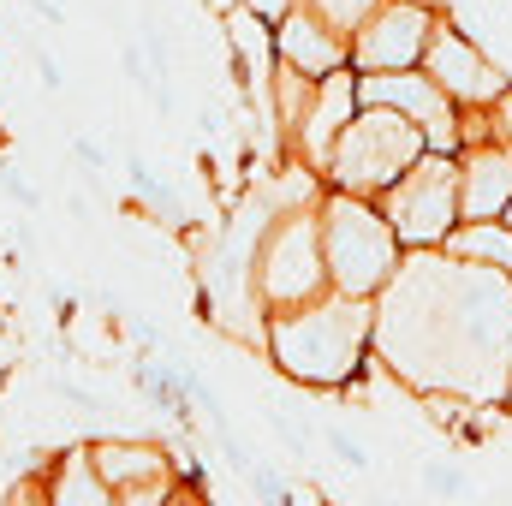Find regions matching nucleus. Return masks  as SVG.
Listing matches in <instances>:
<instances>
[{
  "mask_svg": "<svg viewBox=\"0 0 512 506\" xmlns=\"http://www.w3.org/2000/svg\"><path fill=\"white\" fill-rule=\"evenodd\" d=\"M72 155H78L84 167H108V155H102V143H90V137H78V143H72Z\"/></svg>",
  "mask_w": 512,
  "mask_h": 506,
  "instance_id": "23",
  "label": "nucleus"
},
{
  "mask_svg": "<svg viewBox=\"0 0 512 506\" xmlns=\"http://www.w3.org/2000/svg\"><path fill=\"white\" fill-rule=\"evenodd\" d=\"M459 197H465V221H489L507 215L512 203V143L501 131L477 137L459 149Z\"/></svg>",
  "mask_w": 512,
  "mask_h": 506,
  "instance_id": "12",
  "label": "nucleus"
},
{
  "mask_svg": "<svg viewBox=\"0 0 512 506\" xmlns=\"http://www.w3.org/2000/svg\"><path fill=\"white\" fill-rule=\"evenodd\" d=\"M30 12L48 18V24H66V6H54V0H30Z\"/></svg>",
  "mask_w": 512,
  "mask_h": 506,
  "instance_id": "25",
  "label": "nucleus"
},
{
  "mask_svg": "<svg viewBox=\"0 0 512 506\" xmlns=\"http://www.w3.org/2000/svg\"><path fill=\"white\" fill-rule=\"evenodd\" d=\"M304 6H316V12H322V18H334L340 30H358L382 0H304Z\"/></svg>",
  "mask_w": 512,
  "mask_h": 506,
  "instance_id": "17",
  "label": "nucleus"
},
{
  "mask_svg": "<svg viewBox=\"0 0 512 506\" xmlns=\"http://www.w3.org/2000/svg\"><path fill=\"white\" fill-rule=\"evenodd\" d=\"M274 60L310 72V78H328L340 66H352V30H340L334 18H322L316 6L292 0L280 18H274Z\"/></svg>",
  "mask_w": 512,
  "mask_h": 506,
  "instance_id": "10",
  "label": "nucleus"
},
{
  "mask_svg": "<svg viewBox=\"0 0 512 506\" xmlns=\"http://www.w3.org/2000/svg\"><path fill=\"white\" fill-rule=\"evenodd\" d=\"M262 346L298 387H322V393L352 387L376 346V298L328 286L310 304L274 310L262 322Z\"/></svg>",
  "mask_w": 512,
  "mask_h": 506,
  "instance_id": "2",
  "label": "nucleus"
},
{
  "mask_svg": "<svg viewBox=\"0 0 512 506\" xmlns=\"http://www.w3.org/2000/svg\"><path fill=\"white\" fill-rule=\"evenodd\" d=\"M0 191H6L12 203H24V209H36V203H42V197H36V191H30L24 179H12V173H0Z\"/></svg>",
  "mask_w": 512,
  "mask_h": 506,
  "instance_id": "22",
  "label": "nucleus"
},
{
  "mask_svg": "<svg viewBox=\"0 0 512 506\" xmlns=\"http://www.w3.org/2000/svg\"><path fill=\"white\" fill-rule=\"evenodd\" d=\"M42 495H48L54 506H114L120 501V495L108 489V477L96 471L90 447H72V453L48 459V471H42Z\"/></svg>",
  "mask_w": 512,
  "mask_h": 506,
  "instance_id": "13",
  "label": "nucleus"
},
{
  "mask_svg": "<svg viewBox=\"0 0 512 506\" xmlns=\"http://www.w3.org/2000/svg\"><path fill=\"white\" fill-rule=\"evenodd\" d=\"M316 209H322V245H328L334 286L358 292V298H382L387 280L405 262V239L387 221V209L376 197H358V191H340V185H328V197Z\"/></svg>",
  "mask_w": 512,
  "mask_h": 506,
  "instance_id": "3",
  "label": "nucleus"
},
{
  "mask_svg": "<svg viewBox=\"0 0 512 506\" xmlns=\"http://www.w3.org/2000/svg\"><path fill=\"white\" fill-rule=\"evenodd\" d=\"M36 72H42V90H60L66 84V72H60V60L48 48H36Z\"/></svg>",
  "mask_w": 512,
  "mask_h": 506,
  "instance_id": "21",
  "label": "nucleus"
},
{
  "mask_svg": "<svg viewBox=\"0 0 512 506\" xmlns=\"http://www.w3.org/2000/svg\"><path fill=\"white\" fill-rule=\"evenodd\" d=\"M423 489H435V495H465L471 483H465V471H453V465H423Z\"/></svg>",
  "mask_w": 512,
  "mask_h": 506,
  "instance_id": "19",
  "label": "nucleus"
},
{
  "mask_svg": "<svg viewBox=\"0 0 512 506\" xmlns=\"http://www.w3.org/2000/svg\"><path fill=\"white\" fill-rule=\"evenodd\" d=\"M358 108H364V96H358V66H340V72L316 78V102H310L304 126L292 131V155L310 161V173H328V155H334L340 131L352 126Z\"/></svg>",
  "mask_w": 512,
  "mask_h": 506,
  "instance_id": "11",
  "label": "nucleus"
},
{
  "mask_svg": "<svg viewBox=\"0 0 512 506\" xmlns=\"http://www.w3.org/2000/svg\"><path fill=\"white\" fill-rule=\"evenodd\" d=\"M322 441H328V453H334V459H346L352 471H364V465H370V447H364V441H352L346 429H322Z\"/></svg>",
  "mask_w": 512,
  "mask_h": 506,
  "instance_id": "18",
  "label": "nucleus"
},
{
  "mask_svg": "<svg viewBox=\"0 0 512 506\" xmlns=\"http://www.w3.org/2000/svg\"><path fill=\"white\" fill-rule=\"evenodd\" d=\"M495 131H501V137L512 143V90L501 96V102H495Z\"/></svg>",
  "mask_w": 512,
  "mask_h": 506,
  "instance_id": "24",
  "label": "nucleus"
},
{
  "mask_svg": "<svg viewBox=\"0 0 512 506\" xmlns=\"http://www.w3.org/2000/svg\"><path fill=\"white\" fill-rule=\"evenodd\" d=\"M0 149H6V126H0Z\"/></svg>",
  "mask_w": 512,
  "mask_h": 506,
  "instance_id": "27",
  "label": "nucleus"
},
{
  "mask_svg": "<svg viewBox=\"0 0 512 506\" xmlns=\"http://www.w3.org/2000/svg\"><path fill=\"white\" fill-rule=\"evenodd\" d=\"M334 286L328 274V245H322V209H280L251 251V298L262 316L310 304Z\"/></svg>",
  "mask_w": 512,
  "mask_h": 506,
  "instance_id": "4",
  "label": "nucleus"
},
{
  "mask_svg": "<svg viewBox=\"0 0 512 506\" xmlns=\"http://www.w3.org/2000/svg\"><path fill=\"white\" fill-rule=\"evenodd\" d=\"M90 459L108 477V489L120 495V506H149V501H173L179 495V483H173L179 459L161 441H131V435H120V441H90Z\"/></svg>",
  "mask_w": 512,
  "mask_h": 506,
  "instance_id": "9",
  "label": "nucleus"
},
{
  "mask_svg": "<svg viewBox=\"0 0 512 506\" xmlns=\"http://www.w3.org/2000/svg\"><path fill=\"white\" fill-rule=\"evenodd\" d=\"M501 221H507V227H512V203H507V215H501Z\"/></svg>",
  "mask_w": 512,
  "mask_h": 506,
  "instance_id": "26",
  "label": "nucleus"
},
{
  "mask_svg": "<svg viewBox=\"0 0 512 506\" xmlns=\"http://www.w3.org/2000/svg\"><path fill=\"white\" fill-rule=\"evenodd\" d=\"M310 102H316V78L298 72V66H286V60H274V72H268V108H274V126H280L286 143H292V131L304 126Z\"/></svg>",
  "mask_w": 512,
  "mask_h": 506,
  "instance_id": "15",
  "label": "nucleus"
},
{
  "mask_svg": "<svg viewBox=\"0 0 512 506\" xmlns=\"http://www.w3.org/2000/svg\"><path fill=\"white\" fill-rule=\"evenodd\" d=\"M376 346L387 370L411 387L429 370V387L447 381L453 393H477L465 358H507L512 364V268L459 262L447 251H405L399 274L376 304Z\"/></svg>",
  "mask_w": 512,
  "mask_h": 506,
  "instance_id": "1",
  "label": "nucleus"
},
{
  "mask_svg": "<svg viewBox=\"0 0 512 506\" xmlns=\"http://www.w3.org/2000/svg\"><path fill=\"white\" fill-rule=\"evenodd\" d=\"M441 12L429 0H382L358 30H352V66L358 72H399V66H423L429 42H435Z\"/></svg>",
  "mask_w": 512,
  "mask_h": 506,
  "instance_id": "7",
  "label": "nucleus"
},
{
  "mask_svg": "<svg viewBox=\"0 0 512 506\" xmlns=\"http://www.w3.org/2000/svg\"><path fill=\"white\" fill-rule=\"evenodd\" d=\"M441 251L459 256V262H483V268H512V227L501 215H489V221H459Z\"/></svg>",
  "mask_w": 512,
  "mask_h": 506,
  "instance_id": "14",
  "label": "nucleus"
},
{
  "mask_svg": "<svg viewBox=\"0 0 512 506\" xmlns=\"http://www.w3.org/2000/svg\"><path fill=\"white\" fill-rule=\"evenodd\" d=\"M387 221L399 227L405 251H441L447 233L465 221V197H459V155L447 149H429L417 167H405L382 197Z\"/></svg>",
  "mask_w": 512,
  "mask_h": 506,
  "instance_id": "6",
  "label": "nucleus"
},
{
  "mask_svg": "<svg viewBox=\"0 0 512 506\" xmlns=\"http://www.w3.org/2000/svg\"><path fill=\"white\" fill-rule=\"evenodd\" d=\"M126 179H131V197H137V203H143L149 215H161V221H167L173 233H185V227H191L185 203L173 197V185H161V179L149 173V161H143V155H126Z\"/></svg>",
  "mask_w": 512,
  "mask_h": 506,
  "instance_id": "16",
  "label": "nucleus"
},
{
  "mask_svg": "<svg viewBox=\"0 0 512 506\" xmlns=\"http://www.w3.org/2000/svg\"><path fill=\"white\" fill-rule=\"evenodd\" d=\"M423 66H429V78L459 102V108H495L501 96H507V72L459 30V24H435V42H429V54H423Z\"/></svg>",
  "mask_w": 512,
  "mask_h": 506,
  "instance_id": "8",
  "label": "nucleus"
},
{
  "mask_svg": "<svg viewBox=\"0 0 512 506\" xmlns=\"http://www.w3.org/2000/svg\"><path fill=\"white\" fill-rule=\"evenodd\" d=\"M429 155V137L417 120H405L399 108H387V102H364L358 114H352V126L340 131V143H334V155H328V185H340V191H358V197H382L387 185L405 173V167H417Z\"/></svg>",
  "mask_w": 512,
  "mask_h": 506,
  "instance_id": "5",
  "label": "nucleus"
},
{
  "mask_svg": "<svg viewBox=\"0 0 512 506\" xmlns=\"http://www.w3.org/2000/svg\"><path fill=\"white\" fill-rule=\"evenodd\" d=\"M54 393H60L66 405H84V411H108V405H102V393H90V387H78V381H54Z\"/></svg>",
  "mask_w": 512,
  "mask_h": 506,
  "instance_id": "20",
  "label": "nucleus"
}]
</instances>
